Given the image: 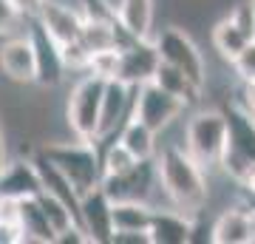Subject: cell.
<instances>
[{
	"mask_svg": "<svg viewBox=\"0 0 255 244\" xmlns=\"http://www.w3.org/2000/svg\"><path fill=\"white\" fill-rule=\"evenodd\" d=\"M244 108L255 117V80L244 82Z\"/></svg>",
	"mask_w": 255,
	"mask_h": 244,
	"instance_id": "obj_34",
	"label": "cell"
},
{
	"mask_svg": "<svg viewBox=\"0 0 255 244\" xmlns=\"http://www.w3.org/2000/svg\"><path fill=\"white\" fill-rule=\"evenodd\" d=\"M23 17L17 11V6L11 0H0V37H9V34H17V26L23 23Z\"/></svg>",
	"mask_w": 255,
	"mask_h": 244,
	"instance_id": "obj_30",
	"label": "cell"
},
{
	"mask_svg": "<svg viewBox=\"0 0 255 244\" xmlns=\"http://www.w3.org/2000/svg\"><path fill=\"white\" fill-rule=\"evenodd\" d=\"M14 219L20 225V233H23V242H40V244H54V230L48 225V219L43 216V210L37 205L34 196H23L17 199V210H14Z\"/></svg>",
	"mask_w": 255,
	"mask_h": 244,
	"instance_id": "obj_18",
	"label": "cell"
},
{
	"mask_svg": "<svg viewBox=\"0 0 255 244\" xmlns=\"http://www.w3.org/2000/svg\"><path fill=\"white\" fill-rule=\"evenodd\" d=\"M105 80L85 71L82 80H77L68 91V105H65V119L77 139L97 142V119H100V102Z\"/></svg>",
	"mask_w": 255,
	"mask_h": 244,
	"instance_id": "obj_4",
	"label": "cell"
},
{
	"mask_svg": "<svg viewBox=\"0 0 255 244\" xmlns=\"http://www.w3.org/2000/svg\"><path fill=\"white\" fill-rule=\"evenodd\" d=\"M159 88H164L167 94H173V97H179V100H184L187 105H196V102L201 100V94L204 91L199 88V85H193L187 77H184L179 68H173L170 63H164V60H159V65H156L153 71V80Z\"/></svg>",
	"mask_w": 255,
	"mask_h": 244,
	"instance_id": "obj_20",
	"label": "cell"
},
{
	"mask_svg": "<svg viewBox=\"0 0 255 244\" xmlns=\"http://www.w3.org/2000/svg\"><path fill=\"white\" fill-rule=\"evenodd\" d=\"M193 216H184L179 210H153L150 216V244H190Z\"/></svg>",
	"mask_w": 255,
	"mask_h": 244,
	"instance_id": "obj_16",
	"label": "cell"
},
{
	"mask_svg": "<svg viewBox=\"0 0 255 244\" xmlns=\"http://www.w3.org/2000/svg\"><path fill=\"white\" fill-rule=\"evenodd\" d=\"M187 108H190V105L184 100L167 94V91L159 88L156 82H142V85H136V94H133L130 117H136L139 122H145L153 134H162V131H167Z\"/></svg>",
	"mask_w": 255,
	"mask_h": 244,
	"instance_id": "obj_6",
	"label": "cell"
},
{
	"mask_svg": "<svg viewBox=\"0 0 255 244\" xmlns=\"http://www.w3.org/2000/svg\"><path fill=\"white\" fill-rule=\"evenodd\" d=\"M159 188L167 193V199L184 216H199L210 199L207 176L196 159L179 145H164L153 156Z\"/></svg>",
	"mask_w": 255,
	"mask_h": 244,
	"instance_id": "obj_1",
	"label": "cell"
},
{
	"mask_svg": "<svg viewBox=\"0 0 255 244\" xmlns=\"http://www.w3.org/2000/svg\"><path fill=\"white\" fill-rule=\"evenodd\" d=\"M9 162V151H6V128H3V117H0V173Z\"/></svg>",
	"mask_w": 255,
	"mask_h": 244,
	"instance_id": "obj_35",
	"label": "cell"
},
{
	"mask_svg": "<svg viewBox=\"0 0 255 244\" xmlns=\"http://www.w3.org/2000/svg\"><path fill=\"white\" fill-rule=\"evenodd\" d=\"M34 20L46 28V34L51 37L57 45L77 40L80 26H82L80 11L68 9V6H63V3H57V0H43L40 9H37V14H34Z\"/></svg>",
	"mask_w": 255,
	"mask_h": 244,
	"instance_id": "obj_13",
	"label": "cell"
},
{
	"mask_svg": "<svg viewBox=\"0 0 255 244\" xmlns=\"http://www.w3.org/2000/svg\"><path fill=\"white\" fill-rule=\"evenodd\" d=\"M23 233H20L17 219H0V244H20Z\"/></svg>",
	"mask_w": 255,
	"mask_h": 244,
	"instance_id": "obj_31",
	"label": "cell"
},
{
	"mask_svg": "<svg viewBox=\"0 0 255 244\" xmlns=\"http://www.w3.org/2000/svg\"><path fill=\"white\" fill-rule=\"evenodd\" d=\"M14 6H17V11L23 14V17H34L37 14V9H40V3L43 0H11Z\"/></svg>",
	"mask_w": 255,
	"mask_h": 244,
	"instance_id": "obj_33",
	"label": "cell"
},
{
	"mask_svg": "<svg viewBox=\"0 0 255 244\" xmlns=\"http://www.w3.org/2000/svg\"><path fill=\"white\" fill-rule=\"evenodd\" d=\"M233 71L238 74V80L241 82H253L255 80V37L253 40H247L244 48L236 54V60H233Z\"/></svg>",
	"mask_w": 255,
	"mask_h": 244,
	"instance_id": "obj_29",
	"label": "cell"
},
{
	"mask_svg": "<svg viewBox=\"0 0 255 244\" xmlns=\"http://www.w3.org/2000/svg\"><path fill=\"white\" fill-rule=\"evenodd\" d=\"M34 199H37V205H40V210H43V216L48 219V225H51L54 236L63 233V230H68L71 225H80V222H77V213H74L65 202L57 199V196H51V193H46V190H40Z\"/></svg>",
	"mask_w": 255,
	"mask_h": 244,
	"instance_id": "obj_24",
	"label": "cell"
},
{
	"mask_svg": "<svg viewBox=\"0 0 255 244\" xmlns=\"http://www.w3.org/2000/svg\"><path fill=\"white\" fill-rule=\"evenodd\" d=\"M97 6H100L102 14H108V17H119V11L125 6V0H94Z\"/></svg>",
	"mask_w": 255,
	"mask_h": 244,
	"instance_id": "obj_32",
	"label": "cell"
},
{
	"mask_svg": "<svg viewBox=\"0 0 255 244\" xmlns=\"http://www.w3.org/2000/svg\"><path fill=\"white\" fill-rule=\"evenodd\" d=\"M100 188L111 202H147L150 205V193L159 188L153 159H139L130 171L102 176Z\"/></svg>",
	"mask_w": 255,
	"mask_h": 244,
	"instance_id": "obj_7",
	"label": "cell"
},
{
	"mask_svg": "<svg viewBox=\"0 0 255 244\" xmlns=\"http://www.w3.org/2000/svg\"><path fill=\"white\" fill-rule=\"evenodd\" d=\"M159 48L150 37H133L130 43L119 45V65H117V80L128 85H142L153 80V71L159 65Z\"/></svg>",
	"mask_w": 255,
	"mask_h": 244,
	"instance_id": "obj_9",
	"label": "cell"
},
{
	"mask_svg": "<svg viewBox=\"0 0 255 244\" xmlns=\"http://www.w3.org/2000/svg\"><path fill=\"white\" fill-rule=\"evenodd\" d=\"M153 208L147 202H111V227L114 230H147Z\"/></svg>",
	"mask_w": 255,
	"mask_h": 244,
	"instance_id": "obj_21",
	"label": "cell"
},
{
	"mask_svg": "<svg viewBox=\"0 0 255 244\" xmlns=\"http://www.w3.org/2000/svg\"><path fill=\"white\" fill-rule=\"evenodd\" d=\"M117 142L125 145L133 159H153L156 156V134L136 117H128L122 122V128L117 131Z\"/></svg>",
	"mask_w": 255,
	"mask_h": 244,
	"instance_id": "obj_19",
	"label": "cell"
},
{
	"mask_svg": "<svg viewBox=\"0 0 255 244\" xmlns=\"http://www.w3.org/2000/svg\"><path fill=\"white\" fill-rule=\"evenodd\" d=\"M40 193V179L31 159H9L3 173H0V196L6 199H23V196H37Z\"/></svg>",
	"mask_w": 255,
	"mask_h": 244,
	"instance_id": "obj_15",
	"label": "cell"
},
{
	"mask_svg": "<svg viewBox=\"0 0 255 244\" xmlns=\"http://www.w3.org/2000/svg\"><path fill=\"white\" fill-rule=\"evenodd\" d=\"M133 94L136 85H128L122 80H105V91H102L100 102V119H97V145L108 142L111 136H117V131L122 128L130 108H133Z\"/></svg>",
	"mask_w": 255,
	"mask_h": 244,
	"instance_id": "obj_8",
	"label": "cell"
},
{
	"mask_svg": "<svg viewBox=\"0 0 255 244\" xmlns=\"http://www.w3.org/2000/svg\"><path fill=\"white\" fill-rule=\"evenodd\" d=\"M40 151L63 171V176L77 190V196H82L85 190L100 185L102 165H100V145L97 142H85V139H77V142H46L40 145Z\"/></svg>",
	"mask_w": 255,
	"mask_h": 244,
	"instance_id": "obj_2",
	"label": "cell"
},
{
	"mask_svg": "<svg viewBox=\"0 0 255 244\" xmlns=\"http://www.w3.org/2000/svg\"><path fill=\"white\" fill-rule=\"evenodd\" d=\"M139 159H133V156L128 154V148L122 142H111L105 145V151L100 154V165H102V176H117V173H125L130 171L133 165H136Z\"/></svg>",
	"mask_w": 255,
	"mask_h": 244,
	"instance_id": "obj_25",
	"label": "cell"
},
{
	"mask_svg": "<svg viewBox=\"0 0 255 244\" xmlns=\"http://www.w3.org/2000/svg\"><path fill=\"white\" fill-rule=\"evenodd\" d=\"M77 222L85 230L88 242H94V244L111 242V233H114V227H111V199L102 193L100 185L91 190H85L80 196Z\"/></svg>",
	"mask_w": 255,
	"mask_h": 244,
	"instance_id": "obj_12",
	"label": "cell"
},
{
	"mask_svg": "<svg viewBox=\"0 0 255 244\" xmlns=\"http://www.w3.org/2000/svg\"><path fill=\"white\" fill-rule=\"evenodd\" d=\"M210 40H213V48L219 51L221 60H224V63H233V60H236V54L244 48L247 34L227 17V14H224V17H221L219 23L213 26V34H210Z\"/></svg>",
	"mask_w": 255,
	"mask_h": 244,
	"instance_id": "obj_23",
	"label": "cell"
},
{
	"mask_svg": "<svg viewBox=\"0 0 255 244\" xmlns=\"http://www.w3.org/2000/svg\"><path fill=\"white\" fill-rule=\"evenodd\" d=\"M224 142H227V119H224V111L221 108H201L187 119V128H184V151L201 168L219 165Z\"/></svg>",
	"mask_w": 255,
	"mask_h": 244,
	"instance_id": "obj_3",
	"label": "cell"
},
{
	"mask_svg": "<svg viewBox=\"0 0 255 244\" xmlns=\"http://www.w3.org/2000/svg\"><path fill=\"white\" fill-rule=\"evenodd\" d=\"M255 213L250 208H227L210 225L213 244H253Z\"/></svg>",
	"mask_w": 255,
	"mask_h": 244,
	"instance_id": "obj_14",
	"label": "cell"
},
{
	"mask_svg": "<svg viewBox=\"0 0 255 244\" xmlns=\"http://www.w3.org/2000/svg\"><path fill=\"white\" fill-rule=\"evenodd\" d=\"M60 60H63L65 71H88V60H91V54L82 48L80 40H71V43L60 45Z\"/></svg>",
	"mask_w": 255,
	"mask_h": 244,
	"instance_id": "obj_27",
	"label": "cell"
},
{
	"mask_svg": "<svg viewBox=\"0 0 255 244\" xmlns=\"http://www.w3.org/2000/svg\"><path fill=\"white\" fill-rule=\"evenodd\" d=\"M227 17L244 31L247 40H253L255 37V6H253V0H236Z\"/></svg>",
	"mask_w": 255,
	"mask_h": 244,
	"instance_id": "obj_28",
	"label": "cell"
},
{
	"mask_svg": "<svg viewBox=\"0 0 255 244\" xmlns=\"http://www.w3.org/2000/svg\"><path fill=\"white\" fill-rule=\"evenodd\" d=\"M224 119H227V145L244 159L255 162V117L244 105H233L224 111Z\"/></svg>",
	"mask_w": 255,
	"mask_h": 244,
	"instance_id": "obj_17",
	"label": "cell"
},
{
	"mask_svg": "<svg viewBox=\"0 0 255 244\" xmlns=\"http://www.w3.org/2000/svg\"><path fill=\"white\" fill-rule=\"evenodd\" d=\"M0 71L14 85H34V48L26 34H9L0 43Z\"/></svg>",
	"mask_w": 255,
	"mask_h": 244,
	"instance_id": "obj_11",
	"label": "cell"
},
{
	"mask_svg": "<svg viewBox=\"0 0 255 244\" xmlns=\"http://www.w3.org/2000/svg\"><path fill=\"white\" fill-rule=\"evenodd\" d=\"M119 26L133 37H150L153 28V0H125L119 11Z\"/></svg>",
	"mask_w": 255,
	"mask_h": 244,
	"instance_id": "obj_22",
	"label": "cell"
},
{
	"mask_svg": "<svg viewBox=\"0 0 255 244\" xmlns=\"http://www.w3.org/2000/svg\"><path fill=\"white\" fill-rule=\"evenodd\" d=\"M117 65H119V48H105L97 51L88 60V74L102 77V80H114L117 77Z\"/></svg>",
	"mask_w": 255,
	"mask_h": 244,
	"instance_id": "obj_26",
	"label": "cell"
},
{
	"mask_svg": "<svg viewBox=\"0 0 255 244\" xmlns=\"http://www.w3.org/2000/svg\"><path fill=\"white\" fill-rule=\"evenodd\" d=\"M153 43H156L159 57H162L164 63H170L173 68H179V71H182L193 85H199L201 91L207 88V63H204V57H201L199 45L193 43V37L187 34L182 26L164 28Z\"/></svg>",
	"mask_w": 255,
	"mask_h": 244,
	"instance_id": "obj_5",
	"label": "cell"
},
{
	"mask_svg": "<svg viewBox=\"0 0 255 244\" xmlns=\"http://www.w3.org/2000/svg\"><path fill=\"white\" fill-rule=\"evenodd\" d=\"M28 40H31V48H34V85L40 88H57L65 77L63 60H60V45L46 34V28L40 26L34 17H28Z\"/></svg>",
	"mask_w": 255,
	"mask_h": 244,
	"instance_id": "obj_10",
	"label": "cell"
}]
</instances>
